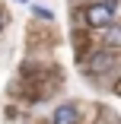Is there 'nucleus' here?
<instances>
[{"mask_svg":"<svg viewBox=\"0 0 121 124\" xmlns=\"http://www.w3.org/2000/svg\"><path fill=\"white\" fill-rule=\"evenodd\" d=\"M86 22H89L92 29H105V26H112V10L102 7V3H92L86 10Z\"/></svg>","mask_w":121,"mask_h":124,"instance_id":"obj_1","label":"nucleus"},{"mask_svg":"<svg viewBox=\"0 0 121 124\" xmlns=\"http://www.w3.org/2000/svg\"><path fill=\"white\" fill-rule=\"evenodd\" d=\"M51 121H54V124H80V115H77L73 105H57Z\"/></svg>","mask_w":121,"mask_h":124,"instance_id":"obj_2","label":"nucleus"},{"mask_svg":"<svg viewBox=\"0 0 121 124\" xmlns=\"http://www.w3.org/2000/svg\"><path fill=\"white\" fill-rule=\"evenodd\" d=\"M105 38H108V45H121V26H108Z\"/></svg>","mask_w":121,"mask_h":124,"instance_id":"obj_3","label":"nucleus"},{"mask_svg":"<svg viewBox=\"0 0 121 124\" xmlns=\"http://www.w3.org/2000/svg\"><path fill=\"white\" fill-rule=\"evenodd\" d=\"M0 29H3V13H0Z\"/></svg>","mask_w":121,"mask_h":124,"instance_id":"obj_4","label":"nucleus"}]
</instances>
